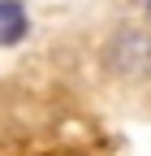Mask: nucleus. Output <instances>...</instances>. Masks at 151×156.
<instances>
[{
    "label": "nucleus",
    "mask_w": 151,
    "mask_h": 156,
    "mask_svg": "<svg viewBox=\"0 0 151 156\" xmlns=\"http://www.w3.org/2000/svg\"><path fill=\"white\" fill-rule=\"evenodd\" d=\"M143 9H147V17H151V0H143Z\"/></svg>",
    "instance_id": "1"
}]
</instances>
